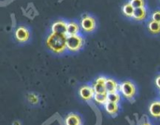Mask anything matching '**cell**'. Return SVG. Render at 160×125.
<instances>
[{
    "label": "cell",
    "mask_w": 160,
    "mask_h": 125,
    "mask_svg": "<svg viewBox=\"0 0 160 125\" xmlns=\"http://www.w3.org/2000/svg\"><path fill=\"white\" fill-rule=\"evenodd\" d=\"M94 101L96 104L100 105V106H105L106 102H108V93H95L93 98Z\"/></svg>",
    "instance_id": "obj_15"
},
{
    "label": "cell",
    "mask_w": 160,
    "mask_h": 125,
    "mask_svg": "<svg viewBox=\"0 0 160 125\" xmlns=\"http://www.w3.org/2000/svg\"><path fill=\"white\" fill-rule=\"evenodd\" d=\"M121 94L119 92H113V93H108V102L119 103L121 100Z\"/></svg>",
    "instance_id": "obj_18"
},
{
    "label": "cell",
    "mask_w": 160,
    "mask_h": 125,
    "mask_svg": "<svg viewBox=\"0 0 160 125\" xmlns=\"http://www.w3.org/2000/svg\"><path fill=\"white\" fill-rule=\"evenodd\" d=\"M155 84H156V88L160 90V74L158 75L155 79Z\"/></svg>",
    "instance_id": "obj_22"
},
{
    "label": "cell",
    "mask_w": 160,
    "mask_h": 125,
    "mask_svg": "<svg viewBox=\"0 0 160 125\" xmlns=\"http://www.w3.org/2000/svg\"><path fill=\"white\" fill-rule=\"evenodd\" d=\"M147 28H148V31L151 33L152 34H160V23L154 21L152 20H150L148 22L147 24Z\"/></svg>",
    "instance_id": "obj_16"
},
{
    "label": "cell",
    "mask_w": 160,
    "mask_h": 125,
    "mask_svg": "<svg viewBox=\"0 0 160 125\" xmlns=\"http://www.w3.org/2000/svg\"><path fill=\"white\" fill-rule=\"evenodd\" d=\"M141 125H152V123H150V122L145 121V122H143V123H142Z\"/></svg>",
    "instance_id": "obj_23"
},
{
    "label": "cell",
    "mask_w": 160,
    "mask_h": 125,
    "mask_svg": "<svg viewBox=\"0 0 160 125\" xmlns=\"http://www.w3.org/2000/svg\"><path fill=\"white\" fill-rule=\"evenodd\" d=\"M67 35L51 32L45 38V45L52 52L57 55L62 54L67 50Z\"/></svg>",
    "instance_id": "obj_1"
},
{
    "label": "cell",
    "mask_w": 160,
    "mask_h": 125,
    "mask_svg": "<svg viewBox=\"0 0 160 125\" xmlns=\"http://www.w3.org/2000/svg\"><path fill=\"white\" fill-rule=\"evenodd\" d=\"M28 99L32 104H37L39 101V98L38 95H36L35 94L31 93L28 95Z\"/></svg>",
    "instance_id": "obj_20"
},
{
    "label": "cell",
    "mask_w": 160,
    "mask_h": 125,
    "mask_svg": "<svg viewBox=\"0 0 160 125\" xmlns=\"http://www.w3.org/2000/svg\"><path fill=\"white\" fill-rule=\"evenodd\" d=\"M151 20L160 23V9H156V10L153 11L152 13L151 14Z\"/></svg>",
    "instance_id": "obj_21"
},
{
    "label": "cell",
    "mask_w": 160,
    "mask_h": 125,
    "mask_svg": "<svg viewBox=\"0 0 160 125\" xmlns=\"http://www.w3.org/2000/svg\"><path fill=\"white\" fill-rule=\"evenodd\" d=\"M148 112L153 118L160 119V99H156L150 103Z\"/></svg>",
    "instance_id": "obj_9"
},
{
    "label": "cell",
    "mask_w": 160,
    "mask_h": 125,
    "mask_svg": "<svg viewBox=\"0 0 160 125\" xmlns=\"http://www.w3.org/2000/svg\"><path fill=\"white\" fill-rule=\"evenodd\" d=\"M159 95H160V92H159Z\"/></svg>",
    "instance_id": "obj_25"
},
{
    "label": "cell",
    "mask_w": 160,
    "mask_h": 125,
    "mask_svg": "<svg viewBox=\"0 0 160 125\" xmlns=\"http://www.w3.org/2000/svg\"><path fill=\"white\" fill-rule=\"evenodd\" d=\"M134 10H135V8L129 2L125 3L123 6V7H122V12H123V15L126 17H128V18H132Z\"/></svg>",
    "instance_id": "obj_17"
},
{
    "label": "cell",
    "mask_w": 160,
    "mask_h": 125,
    "mask_svg": "<svg viewBox=\"0 0 160 125\" xmlns=\"http://www.w3.org/2000/svg\"><path fill=\"white\" fill-rule=\"evenodd\" d=\"M104 109L106 112L110 116H116L120 111V105L119 103L111 102H107L105 104Z\"/></svg>",
    "instance_id": "obj_12"
},
{
    "label": "cell",
    "mask_w": 160,
    "mask_h": 125,
    "mask_svg": "<svg viewBox=\"0 0 160 125\" xmlns=\"http://www.w3.org/2000/svg\"><path fill=\"white\" fill-rule=\"evenodd\" d=\"M81 25L76 21L68 22L67 25V35H75L79 34L81 31Z\"/></svg>",
    "instance_id": "obj_14"
},
{
    "label": "cell",
    "mask_w": 160,
    "mask_h": 125,
    "mask_svg": "<svg viewBox=\"0 0 160 125\" xmlns=\"http://www.w3.org/2000/svg\"><path fill=\"white\" fill-rule=\"evenodd\" d=\"M107 78L105 76H99L94 81L92 84L95 93H105L106 92V82Z\"/></svg>",
    "instance_id": "obj_8"
},
{
    "label": "cell",
    "mask_w": 160,
    "mask_h": 125,
    "mask_svg": "<svg viewBox=\"0 0 160 125\" xmlns=\"http://www.w3.org/2000/svg\"><path fill=\"white\" fill-rule=\"evenodd\" d=\"M31 33L28 28L25 26H19L14 32V37L16 40L20 43L27 42L30 38Z\"/></svg>",
    "instance_id": "obj_5"
},
{
    "label": "cell",
    "mask_w": 160,
    "mask_h": 125,
    "mask_svg": "<svg viewBox=\"0 0 160 125\" xmlns=\"http://www.w3.org/2000/svg\"><path fill=\"white\" fill-rule=\"evenodd\" d=\"M80 25H81V28L83 31L86 33H91L95 30L96 21H95V19L92 16L84 15L81 18Z\"/></svg>",
    "instance_id": "obj_4"
},
{
    "label": "cell",
    "mask_w": 160,
    "mask_h": 125,
    "mask_svg": "<svg viewBox=\"0 0 160 125\" xmlns=\"http://www.w3.org/2000/svg\"><path fill=\"white\" fill-rule=\"evenodd\" d=\"M148 15V11L146 7H141L135 9L132 18L136 21H142L145 20Z\"/></svg>",
    "instance_id": "obj_13"
},
{
    "label": "cell",
    "mask_w": 160,
    "mask_h": 125,
    "mask_svg": "<svg viewBox=\"0 0 160 125\" xmlns=\"http://www.w3.org/2000/svg\"><path fill=\"white\" fill-rule=\"evenodd\" d=\"M65 125H82L83 121L81 116L78 113L70 112L66 117L64 120Z\"/></svg>",
    "instance_id": "obj_10"
},
{
    "label": "cell",
    "mask_w": 160,
    "mask_h": 125,
    "mask_svg": "<svg viewBox=\"0 0 160 125\" xmlns=\"http://www.w3.org/2000/svg\"><path fill=\"white\" fill-rule=\"evenodd\" d=\"M106 89L107 93L118 92L120 90V84L114 78H107L106 82Z\"/></svg>",
    "instance_id": "obj_11"
},
{
    "label": "cell",
    "mask_w": 160,
    "mask_h": 125,
    "mask_svg": "<svg viewBox=\"0 0 160 125\" xmlns=\"http://www.w3.org/2000/svg\"><path fill=\"white\" fill-rule=\"evenodd\" d=\"M67 25L68 22L64 20H58L51 26V32L62 35H67Z\"/></svg>",
    "instance_id": "obj_7"
},
{
    "label": "cell",
    "mask_w": 160,
    "mask_h": 125,
    "mask_svg": "<svg viewBox=\"0 0 160 125\" xmlns=\"http://www.w3.org/2000/svg\"><path fill=\"white\" fill-rule=\"evenodd\" d=\"M95 92L91 84H84L79 89V95L84 101H90L93 99Z\"/></svg>",
    "instance_id": "obj_6"
},
{
    "label": "cell",
    "mask_w": 160,
    "mask_h": 125,
    "mask_svg": "<svg viewBox=\"0 0 160 125\" xmlns=\"http://www.w3.org/2000/svg\"><path fill=\"white\" fill-rule=\"evenodd\" d=\"M84 38L81 34L75 35H67V48L70 52H77L84 46Z\"/></svg>",
    "instance_id": "obj_3"
},
{
    "label": "cell",
    "mask_w": 160,
    "mask_h": 125,
    "mask_svg": "<svg viewBox=\"0 0 160 125\" xmlns=\"http://www.w3.org/2000/svg\"><path fill=\"white\" fill-rule=\"evenodd\" d=\"M12 125H20V123L18 121H15L13 123H12Z\"/></svg>",
    "instance_id": "obj_24"
},
{
    "label": "cell",
    "mask_w": 160,
    "mask_h": 125,
    "mask_svg": "<svg viewBox=\"0 0 160 125\" xmlns=\"http://www.w3.org/2000/svg\"><path fill=\"white\" fill-rule=\"evenodd\" d=\"M119 92L122 96L126 99L131 100L135 97L137 94V88L136 85L131 81H123L120 83V90Z\"/></svg>",
    "instance_id": "obj_2"
},
{
    "label": "cell",
    "mask_w": 160,
    "mask_h": 125,
    "mask_svg": "<svg viewBox=\"0 0 160 125\" xmlns=\"http://www.w3.org/2000/svg\"><path fill=\"white\" fill-rule=\"evenodd\" d=\"M129 2L135 9L141 7H145V0H129Z\"/></svg>",
    "instance_id": "obj_19"
}]
</instances>
